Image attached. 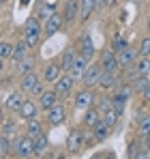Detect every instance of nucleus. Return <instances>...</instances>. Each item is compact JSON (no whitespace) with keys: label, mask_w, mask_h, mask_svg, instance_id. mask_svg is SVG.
<instances>
[{"label":"nucleus","mask_w":150,"mask_h":159,"mask_svg":"<svg viewBox=\"0 0 150 159\" xmlns=\"http://www.w3.org/2000/svg\"><path fill=\"white\" fill-rule=\"evenodd\" d=\"M41 30H43V28H41V22H39L37 17H30V20L26 22L24 34H26V41L30 43V48L39 43V39H41Z\"/></svg>","instance_id":"obj_1"},{"label":"nucleus","mask_w":150,"mask_h":159,"mask_svg":"<svg viewBox=\"0 0 150 159\" xmlns=\"http://www.w3.org/2000/svg\"><path fill=\"white\" fill-rule=\"evenodd\" d=\"M15 155L17 157H32L34 155V138L24 135L15 142Z\"/></svg>","instance_id":"obj_2"},{"label":"nucleus","mask_w":150,"mask_h":159,"mask_svg":"<svg viewBox=\"0 0 150 159\" xmlns=\"http://www.w3.org/2000/svg\"><path fill=\"white\" fill-rule=\"evenodd\" d=\"M22 90H24V93H30V95H41V93H43L41 82H39V78H37L32 71L26 73L24 78H22Z\"/></svg>","instance_id":"obj_3"},{"label":"nucleus","mask_w":150,"mask_h":159,"mask_svg":"<svg viewBox=\"0 0 150 159\" xmlns=\"http://www.w3.org/2000/svg\"><path fill=\"white\" fill-rule=\"evenodd\" d=\"M118 56L114 52H109V50H105V52L101 54V69L103 71H109V73H116L118 71Z\"/></svg>","instance_id":"obj_4"},{"label":"nucleus","mask_w":150,"mask_h":159,"mask_svg":"<svg viewBox=\"0 0 150 159\" xmlns=\"http://www.w3.org/2000/svg\"><path fill=\"white\" fill-rule=\"evenodd\" d=\"M101 73H103V69L97 67V65H90L88 67V71L84 73V86L86 88H92V86H97L101 80Z\"/></svg>","instance_id":"obj_5"},{"label":"nucleus","mask_w":150,"mask_h":159,"mask_svg":"<svg viewBox=\"0 0 150 159\" xmlns=\"http://www.w3.org/2000/svg\"><path fill=\"white\" fill-rule=\"evenodd\" d=\"M82 146H84V133L73 129L67 138V148H69V153H79Z\"/></svg>","instance_id":"obj_6"},{"label":"nucleus","mask_w":150,"mask_h":159,"mask_svg":"<svg viewBox=\"0 0 150 159\" xmlns=\"http://www.w3.org/2000/svg\"><path fill=\"white\" fill-rule=\"evenodd\" d=\"M64 118H67V112H64V107H62V106H54L51 110H47V123H50L51 127L62 125Z\"/></svg>","instance_id":"obj_7"},{"label":"nucleus","mask_w":150,"mask_h":159,"mask_svg":"<svg viewBox=\"0 0 150 159\" xmlns=\"http://www.w3.org/2000/svg\"><path fill=\"white\" fill-rule=\"evenodd\" d=\"M73 84H75V78L69 73V75H60V78L56 80V93L58 95H69L71 93V88H73Z\"/></svg>","instance_id":"obj_8"},{"label":"nucleus","mask_w":150,"mask_h":159,"mask_svg":"<svg viewBox=\"0 0 150 159\" xmlns=\"http://www.w3.org/2000/svg\"><path fill=\"white\" fill-rule=\"evenodd\" d=\"M39 107H41V106H37L34 101L26 99V101H24V106L20 107V112H17V114H20V118H24L26 123H28V120L37 118V112H39Z\"/></svg>","instance_id":"obj_9"},{"label":"nucleus","mask_w":150,"mask_h":159,"mask_svg":"<svg viewBox=\"0 0 150 159\" xmlns=\"http://www.w3.org/2000/svg\"><path fill=\"white\" fill-rule=\"evenodd\" d=\"M92 101H95V95L90 93V88H86V90L77 93V97H75V107H77V110H88V107H92Z\"/></svg>","instance_id":"obj_10"},{"label":"nucleus","mask_w":150,"mask_h":159,"mask_svg":"<svg viewBox=\"0 0 150 159\" xmlns=\"http://www.w3.org/2000/svg\"><path fill=\"white\" fill-rule=\"evenodd\" d=\"M135 58H137V52L126 45L125 50L118 52V65L120 67H131V65H135Z\"/></svg>","instance_id":"obj_11"},{"label":"nucleus","mask_w":150,"mask_h":159,"mask_svg":"<svg viewBox=\"0 0 150 159\" xmlns=\"http://www.w3.org/2000/svg\"><path fill=\"white\" fill-rule=\"evenodd\" d=\"M88 71V58H84V56H77L73 62V67H71V75L75 80H84V73Z\"/></svg>","instance_id":"obj_12"},{"label":"nucleus","mask_w":150,"mask_h":159,"mask_svg":"<svg viewBox=\"0 0 150 159\" xmlns=\"http://www.w3.org/2000/svg\"><path fill=\"white\" fill-rule=\"evenodd\" d=\"M56 90H43L41 95H39V106H41V110H51V107L56 106Z\"/></svg>","instance_id":"obj_13"},{"label":"nucleus","mask_w":150,"mask_h":159,"mask_svg":"<svg viewBox=\"0 0 150 159\" xmlns=\"http://www.w3.org/2000/svg\"><path fill=\"white\" fill-rule=\"evenodd\" d=\"M24 95L22 93H11L9 97H7V101H4V107L7 110H11V112H20V107L24 106Z\"/></svg>","instance_id":"obj_14"},{"label":"nucleus","mask_w":150,"mask_h":159,"mask_svg":"<svg viewBox=\"0 0 150 159\" xmlns=\"http://www.w3.org/2000/svg\"><path fill=\"white\" fill-rule=\"evenodd\" d=\"M99 120H101V110L99 107H88V110H84V125H86V127H95Z\"/></svg>","instance_id":"obj_15"},{"label":"nucleus","mask_w":150,"mask_h":159,"mask_svg":"<svg viewBox=\"0 0 150 159\" xmlns=\"http://www.w3.org/2000/svg\"><path fill=\"white\" fill-rule=\"evenodd\" d=\"M62 22H64V17H62V15H58V13H54L50 20H45V32H47V34L58 32V30L62 28Z\"/></svg>","instance_id":"obj_16"},{"label":"nucleus","mask_w":150,"mask_h":159,"mask_svg":"<svg viewBox=\"0 0 150 159\" xmlns=\"http://www.w3.org/2000/svg\"><path fill=\"white\" fill-rule=\"evenodd\" d=\"M28 48H30V43L28 41H20L17 45H13V54H11V60L13 62H17V60H22V58H26V54H28Z\"/></svg>","instance_id":"obj_17"},{"label":"nucleus","mask_w":150,"mask_h":159,"mask_svg":"<svg viewBox=\"0 0 150 159\" xmlns=\"http://www.w3.org/2000/svg\"><path fill=\"white\" fill-rule=\"evenodd\" d=\"M50 148V142H47V135L45 133H39L34 138V155H45Z\"/></svg>","instance_id":"obj_18"},{"label":"nucleus","mask_w":150,"mask_h":159,"mask_svg":"<svg viewBox=\"0 0 150 159\" xmlns=\"http://www.w3.org/2000/svg\"><path fill=\"white\" fill-rule=\"evenodd\" d=\"M131 93H133V86H118L116 95H114V101L116 103H126L131 99Z\"/></svg>","instance_id":"obj_19"},{"label":"nucleus","mask_w":150,"mask_h":159,"mask_svg":"<svg viewBox=\"0 0 150 159\" xmlns=\"http://www.w3.org/2000/svg\"><path fill=\"white\" fill-rule=\"evenodd\" d=\"M97 4H99V0H82V9H79L82 20H88V17L92 15V11H95Z\"/></svg>","instance_id":"obj_20"},{"label":"nucleus","mask_w":150,"mask_h":159,"mask_svg":"<svg viewBox=\"0 0 150 159\" xmlns=\"http://www.w3.org/2000/svg\"><path fill=\"white\" fill-rule=\"evenodd\" d=\"M79 9H82L79 0H69V2H67V7H64V17H67V22L73 20L75 15L79 13Z\"/></svg>","instance_id":"obj_21"},{"label":"nucleus","mask_w":150,"mask_h":159,"mask_svg":"<svg viewBox=\"0 0 150 159\" xmlns=\"http://www.w3.org/2000/svg\"><path fill=\"white\" fill-rule=\"evenodd\" d=\"M99 86H101V88H105V90L114 88V86H116V73L103 71V73H101V80H99Z\"/></svg>","instance_id":"obj_22"},{"label":"nucleus","mask_w":150,"mask_h":159,"mask_svg":"<svg viewBox=\"0 0 150 159\" xmlns=\"http://www.w3.org/2000/svg\"><path fill=\"white\" fill-rule=\"evenodd\" d=\"M82 56H84V58H88V60L95 56V45H92V39H90L88 34L82 39Z\"/></svg>","instance_id":"obj_23"},{"label":"nucleus","mask_w":150,"mask_h":159,"mask_svg":"<svg viewBox=\"0 0 150 159\" xmlns=\"http://www.w3.org/2000/svg\"><path fill=\"white\" fill-rule=\"evenodd\" d=\"M58 78H60V67L58 65H47L45 71H43V80L45 82H56Z\"/></svg>","instance_id":"obj_24"},{"label":"nucleus","mask_w":150,"mask_h":159,"mask_svg":"<svg viewBox=\"0 0 150 159\" xmlns=\"http://www.w3.org/2000/svg\"><path fill=\"white\" fill-rule=\"evenodd\" d=\"M109 129H112V127H109V125L101 118L99 123L95 125V138H97V140H105V138L109 135Z\"/></svg>","instance_id":"obj_25"},{"label":"nucleus","mask_w":150,"mask_h":159,"mask_svg":"<svg viewBox=\"0 0 150 159\" xmlns=\"http://www.w3.org/2000/svg\"><path fill=\"white\" fill-rule=\"evenodd\" d=\"M75 52L73 50H67V52L62 54V60H60V67L64 69V71H71V67H73V62H75Z\"/></svg>","instance_id":"obj_26"},{"label":"nucleus","mask_w":150,"mask_h":159,"mask_svg":"<svg viewBox=\"0 0 150 159\" xmlns=\"http://www.w3.org/2000/svg\"><path fill=\"white\" fill-rule=\"evenodd\" d=\"M135 69H137V75H148L150 73V58L148 56H142L135 62Z\"/></svg>","instance_id":"obj_27"},{"label":"nucleus","mask_w":150,"mask_h":159,"mask_svg":"<svg viewBox=\"0 0 150 159\" xmlns=\"http://www.w3.org/2000/svg\"><path fill=\"white\" fill-rule=\"evenodd\" d=\"M32 60L30 58H22V60H17V67H15V73H20V75H26V73H30L32 71Z\"/></svg>","instance_id":"obj_28"},{"label":"nucleus","mask_w":150,"mask_h":159,"mask_svg":"<svg viewBox=\"0 0 150 159\" xmlns=\"http://www.w3.org/2000/svg\"><path fill=\"white\" fill-rule=\"evenodd\" d=\"M118 116H120V112H118L116 107H112V110H107V112H103V114H101V118H103V120H105L109 127H114V125H116Z\"/></svg>","instance_id":"obj_29"},{"label":"nucleus","mask_w":150,"mask_h":159,"mask_svg":"<svg viewBox=\"0 0 150 159\" xmlns=\"http://www.w3.org/2000/svg\"><path fill=\"white\" fill-rule=\"evenodd\" d=\"M137 131H139V135H146L150 131V114H144L137 120Z\"/></svg>","instance_id":"obj_30"},{"label":"nucleus","mask_w":150,"mask_h":159,"mask_svg":"<svg viewBox=\"0 0 150 159\" xmlns=\"http://www.w3.org/2000/svg\"><path fill=\"white\" fill-rule=\"evenodd\" d=\"M11 54H13V45L9 41H2L0 43V58L7 60V58H11Z\"/></svg>","instance_id":"obj_31"},{"label":"nucleus","mask_w":150,"mask_h":159,"mask_svg":"<svg viewBox=\"0 0 150 159\" xmlns=\"http://www.w3.org/2000/svg\"><path fill=\"white\" fill-rule=\"evenodd\" d=\"M41 133V123L37 120V118H32V120H28V135H32V138H37Z\"/></svg>","instance_id":"obj_32"},{"label":"nucleus","mask_w":150,"mask_h":159,"mask_svg":"<svg viewBox=\"0 0 150 159\" xmlns=\"http://www.w3.org/2000/svg\"><path fill=\"white\" fill-rule=\"evenodd\" d=\"M11 151V144H9V135H0V157H7Z\"/></svg>","instance_id":"obj_33"},{"label":"nucleus","mask_w":150,"mask_h":159,"mask_svg":"<svg viewBox=\"0 0 150 159\" xmlns=\"http://www.w3.org/2000/svg\"><path fill=\"white\" fill-rule=\"evenodd\" d=\"M148 84H150V82H148V78H146V75H137V78H135V82H133V90L142 93Z\"/></svg>","instance_id":"obj_34"},{"label":"nucleus","mask_w":150,"mask_h":159,"mask_svg":"<svg viewBox=\"0 0 150 159\" xmlns=\"http://www.w3.org/2000/svg\"><path fill=\"white\" fill-rule=\"evenodd\" d=\"M51 15H54V7H51V4H43V7L39 9V17H41V20H50Z\"/></svg>","instance_id":"obj_35"},{"label":"nucleus","mask_w":150,"mask_h":159,"mask_svg":"<svg viewBox=\"0 0 150 159\" xmlns=\"http://www.w3.org/2000/svg\"><path fill=\"white\" fill-rule=\"evenodd\" d=\"M114 107V101H109L107 97H101V101H99V110H101V114L103 112H107V110H112Z\"/></svg>","instance_id":"obj_36"},{"label":"nucleus","mask_w":150,"mask_h":159,"mask_svg":"<svg viewBox=\"0 0 150 159\" xmlns=\"http://www.w3.org/2000/svg\"><path fill=\"white\" fill-rule=\"evenodd\" d=\"M2 133H4V135L15 133V123H13V120H4V125H2Z\"/></svg>","instance_id":"obj_37"},{"label":"nucleus","mask_w":150,"mask_h":159,"mask_svg":"<svg viewBox=\"0 0 150 159\" xmlns=\"http://www.w3.org/2000/svg\"><path fill=\"white\" fill-rule=\"evenodd\" d=\"M125 48H126V41L122 37H116V39H114V52L118 54L120 50H125Z\"/></svg>","instance_id":"obj_38"},{"label":"nucleus","mask_w":150,"mask_h":159,"mask_svg":"<svg viewBox=\"0 0 150 159\" xmlns=\"http://www.w3.org/2000/svg\"><path fill=\"white\" fill-rule=\"evenodd\" d=\"M139 54H142V56H150V39H144V41H142Z\"/></svg>","instance_id":"obj_39"},{"label":"nucleus","mask_w":150,"mask_h":159,"mask_svg":"<svg viewBox=\"0 0 150 159\" xmlns=\"http://www.w3.org/2000/svg\"><path fill=\"white\" fill-rule=\"evenodd\" d=\"M142 99H144V101H150V84L142 90Z\"/></svg>","instance_id":"obj_40"},{"label":"nucleus","mask_w":150,"mask_h":159,"mask_svg":"<svg viewBox=\"0 0 150 159\" xmlns=\"http://www.w3.org/2000/svg\"><path fill=\"white\" fill-rule=\"evenodd\" d=\"M99 4H103V7H112V4H116V0H99Z\"/></svg>","instance_id":"obj_41"},{"label":"nucleus","mask_w":150,"mask_h":159,"mask_svg":"<svg viewBox=\"0 0 150 159\" xmlns=\"http://www.w3.org/2000/svg\"><path fill=\"white\" fill-rule=\"evenodd\" d=\"M144 138H146V146H148V148H150V131L146 133V135H144Z\"/></svg>","instance_id":"obj_42"},{"label":"nucleus","mask_w":150,"mask_h":159,"mask_svg":"<svg viewBox=\"0 0 150 159\" xmlns=\"http://www.w3.org/2000/svg\"><path fill=\"white\" fill-rule=\"evenodd\" d=\"M148 30H150V20H148Z\"/></svg>","instance_id":"obj_43"}]
</instances>
